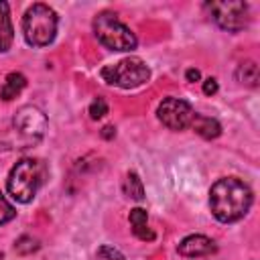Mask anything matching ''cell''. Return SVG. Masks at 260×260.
Masks as SVG:
<instances>
[{
    "label": "cell",
    "instance_id": "cell-1",
    "mask_svg": "<svg viewBox=\"0 0 260 260\" xmlns=\"http://www.w3.org/2000/svg\"><path fill=\"white\" fill-rule=\"evenodd\" d=\"M254 195L248 183L238 177H223L209 189V207L217 221L234 223L242 219L252 207Z\"/></svg>",
    "mask_w": 260,
    "mask_h": 260
},
{
    "label": "cell",
    "instance_id": "cell-2",
    "mask_svg": "<svg viewBox=\"0 0 260 260\" xmlns=\"http://www.w3.org/2000/svg\"><path fill=\"white\" fill-rule=\"evenodd\" d=\"M47 177V167L43 160L39 158H20L8 173L6 179V189L8 193L20 201V203H28L35 199V195L39 193L41 185L45 183Z\"/></svg>",
    "mask_w": 260,
    "mask_h": 260
},
{
    "label": "cell",
    "instance_id": "cell-3",
    "mask_svg": "<svg viewBox=\"0 0 260 260\" xmlns=\"http://www.w3.org/2000/svg\"><path fill=\"white\" fill-rule=\"evenodd\" d=\"M57 12L47 4H32L22 16V35L30 47H47L57 35Z\"/></svg>",
    "mask_w": 260,
    "mask_h": 260
},
{
    "label": "cell",
    "instance_id": "cell-4",
    "mask_svg": "<svg viewBox=\"0 0 260 260\" xmlns=\"http://www.w3.org/2000/svg\"><path fill=\"white\" fill-rule=\"evenodd\" d=\"M93 32L98 41L112 51H134L138 45L136 35L114 12L108 10L93 18Z\"/></svg>",
    "mask_w": 260,
    "mask_h": 260
},
{
    "label": "cell",
    "instance_id": "cell-5",
    "mask_svg": "<svg viewBox=\"0 0 260 260\" xmlns=\"http://www.w3.org/2000/svg\"><path fill=\"white\" fill-rule=\"evenodd\" d=\"M100 73H102V79L106 83L118 85L122 89L138 87L144 81H148V77H150L148 65L138 57H126V59H122L118 63L106 65Z\"/></svg>",
    "mask_w": 260,
    "mask_h": 260
},
{
    "label": "cell",
    "instance_id": "cell-6",
    "mask_svg": "<svg viewBox=\"0 0 260 260\" xmlns=\"http://www.w3.org/2000/svg\"><path fill=\"white\" fill-rule=\"evenodd\" d=\"M213 20L228 32H238L248 24V4L240 0H223L207 4Z\"/></svg>",
    "mask_w": 260,
    "mask_h": 260
},
{
    "label": "cell",
    "instance_id": "cell-7",
    "mask_svg": "<svg viewBox=\"0 0 260 260\" xmlns=\"http://www.w3.org/2000/svg\"><path fill=\"white\" fill-rule=\"evenodd\" d=\"M12 128L24 142H37L45 134L47 116L37 106H22L12 120Z\"/></svg>",
    "mask_w": 260,
    "mask_h": 260
},
{
    "label": "cell",
    "instance_id": "cell-8",
    "mask_svg": "<svg viewBox=\"0 0 260 260\" xmlns=\"http://www.w3.org/2000/svg\"><path fill=\"white\" fill-rule=\"evenodd\" d=\"M193 108L181 98H167L160 102L156 116L169 130H185L193 120Z\"/></svg>",
    "mask_w": 260,
    "mask_h": 260
},
{
    "label": "cell",
    "instance_id": "cell-9",
    "mask_svg": "<svg viewBox=\"0 0 260 260\" xmlns=\"http://www.w3.org/2000/svg\"><path fill=\"white\" fill-rule=\"evenodd\" d=\"M217 250L215 242L207 236L195 234V236H187L185 240H181L179 244V254L187 256V258H199V256H209Z\"/></svg>",
    "mask_w": 260,
    "mask_h": 260
},
{
    "label": "cell",
    "instance_id": "cell-10",
    "mask_svg": "<svg viewBox=\"0 0 260 260\" xmlns=\"http://www.w3.org/2000/svg\"><path fill=\"white\" fill-rule=\"evenodd\" d=\"M130 225H132V234L142 240V242H152L154 240V232L148 228V213L142 207H134L130 211Z\"/></svg>",
    "mask_w": 260,
    "mask_h": 260
},
{
    "label": "cell",
    "instance_id": "cell-11",
    "mask_svg": "<svg viewBox=\"0 0 260 260\" xmlns=\"http://www.w3.org/2000/svg\"><path fill=\"white\" fill-rule=\"evenodd\" d=\"M199 136L211 140V138H217L221 134V126L215 118H209V116H203V114H193V120L189 124Z\"/></svg>",
    "mask_w": 260,
    "mask_h": 260
},
{
    "label": "cell",
    "instance_id": "cell-12",
    "mask_svg": "<svg viewBox=\"0 0 260 260\" xmlns=\"http://www.w3.org/2000/svg\"><path fill=\"white\" fill-rule=\"evenodd\" d=\"M14 41V28L10 22V6L0 2V53H6Z\"/></svg>",
    "mask_w": 260,
    "mask_h": 260
},
{
    "label": "cell",
    "instance_id": "cell-13",
    "mask_svg": "<svg viewBox=\"0 0 260 260\" xmlns=\"http://www.w3.org/2000/svg\"><path fill=\"white\" fill-rule=\"evenodd\" d=\"M24 85H26V77H24L22 73H16V71L8 73V75L4 77V83H2V89H0L2 100H6V102L14 100V98L24 89Z\"/></svg>",
    "mask_w": 260,
    "mask_h": 260
},
{
    "label": "cell",
    "instance_id": "cell-14",
    "mask_svg": "<svg viewBox=\"0 0 260 260\" xmlns=\"http://www.w3.org/2000/svg\"><path fill=\"white\" fill-rule=\"evenodd\" d=\"M124 193H126L130 199H134V201H142V199H144V185H142V179H140L134 171H130V173L126 175V179H124Z\"/></svg>",
    "mask_w": 260,
    "mask_h": 260
},
{
    "label": "cell",
    "instance_id": "cell-15",
    "mask_svg": "<svg viewBox=\"0 0 260 260\" xmlns=\"http://www.w3.org/2000/svg\"><path fill=\"white\" fill-rule=\"evenodd\" d=\"M238 79L250 87H256L258 85V65L254 61H246L238 67Z\"/></svg>",
    "mask_w": 260,
    "mask_h": 260
},
{
    "label": "cell",
    "instance_id": "cell-16",
    "mask_svg": "<svg viewBox=\"0 0 260 260\" xmlns=\"http://www.w3.org/2000/svg\"><path fill=\"white\" fill-rule=\"evenodd\" d=\"M95 258L98 260H124V254L120 250H116L114 246H100L98 252H95Z\"/></svg>",
    "mask_w": 260,
    "mask_h": 260
},
{
    "label": "cell",
    "instance_id": "cell-17",
    "mask_svg": "<svg viewBox=\"0 0 260 260\" xmlns=\"http://www.w3.org/2000/svg\"><path fill=\"white\" fill-rule=\"evenodd\" d=\"M14 215H16V211H14L12 203L0 193V225H4V223H8L10 219H14Z\"/></svg>",
    "mask_w": 260,
    "mask_h": 260
},
{
    "label": "cell",
    "instance_id": "cell-18",
    "mask_svg": "<svg viewBox=\"0 0 260 260\" xmlns=\"http://www.w3.org/2000/svg\"><path fill=\"white\" fill-rule=\"evenodd\" d=\"M108 114V102L104 98H95L91 104H89V116L91 120H100Z\"/></svg>",
    "mask_w": 260,
    "mask_h": 260
},
{
    "label": "cell",
    "instance_id": "cell-19",
    "mask_svg": "<svg viewBox=\"0 0 260 260\" xmlns=\"http://www.w3.org/2000/svg\"><path fill=\"white\" fill-rule=\"evenodd\" d=\"M217 91V81L213 79V77H207L205 81H203V93L205 95H213Z\"/></svg>",
    "mask_w": 260,
    "mask_h": 260
},
{
    "label": "cell",
    "instance_id": "cell-20",
    "mask_svg": "<svg viewBox=\"0 0 260 260\" xmlns=\"http://www.w3.org/2000/svg\"><path fill=\"white\" fill-rule=\"evenodd\" d=\"M201 77L199 69H187V81H197Z\"/></svg>",
    "mask_w": 260,
    "mask_h": 260
},
{
    "label": "cell",
    "instance_id": "cell-21",
    "mask_svg": "<svg viewBox=\"0 0 260 260\" xmlns=\"http://www.w3.org/2000/svg\"><path fill=\"white\" fill-rule=\"evenodd\" d=\"M102 134H104V136H106V138H112V136H114V134H116V128H114V126H106V128H104V132H102Z\"/></svg>",
    "mask_w": 260,
    "mask_h": 260
}]
</instances>
